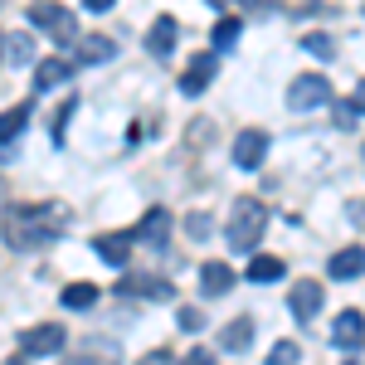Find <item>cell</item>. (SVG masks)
I'll return each mask as SVG.
<instances>
[{
	"label": "cell",
	"instance_id": "6da1fadb",
	"mask_svg": "<svg viewBox=\"0 0 365 365\" xmlns=\"http://www.w3.org/2000/svg\"><path fill=\"white\" fill-rule=\"evenodd\" d=\"M73 225V215L63 210V205H10L5 215H0V234H5V244L10 249H44V244H54L63 239Z\"/></svg>",
	"mask_w": 365,
	"mask_h": 365
},
{
	"label": "cell",
	"instance_id": "7a4b0ae2",
	"mask_svg": "<svg viewBox=\"0 0 365 365\" xmlns=\"http://www.w3.org/2000/svg\"><path fill=\"white\" fill-rule=\"evenodd\" d=\"M263 229H268V210L258 205L253 195H239L229 205V225H225V239L234 253H253L258 249V239H263Z\"/></svg>",
	"mask_w": 365,
	"mask_h": 365
},
{
	"label": "cell",
	"instance_id": "3957f363",
	"mask_svg": "<svg viewBox=\"0 0 365 365\" xmlns=\"http://www.w3.org/2000/svg\"><path fill=\"white\" fill-rule=\"evenodd\" d=\"M29 25L44 29V34H49V39H58V44H73V39H78L73 15H68L58 0H34V5H29Z\"/></svg>",
	"mask_w": 365,
	"mask_h": 365
},
{
	"label": "cell",
	"instance_id": "277c9868",
	"mask_svg": "<svg viewBox=\"0 0 365 365\" xmlns=\"http://www.w3.org/2000/svg\"><path fill=\"white\" fill-rule=\"evenodd\" d=\"M331 98V83L322 78V73H302V78H292V88H287V108L292 113H312V108H322Z\"/></svg>",
	"mask_w": 365,
	"mask_h": 365
},
{
	"label": "cell",
	"instance_id": "5b68a950",
	"mask_svg": "<svg viewBox=\"0 0 365 365\" xmlns=\"http://www.w3.org/2000/svg\"><path fill=\"white\" fill-rule=\"evenodd\" d=\"M54 351H63V327L54 322H39L20 336V356H54Z\"/></svg>",
	"mask_w": 365,
	"mask_h": 365
},
{
	"label": "cell",
	"instance_id": "8992f818",
	"mask_svg": "<svg viewBox=\"0 0 365 365\" xmlns=\"http://www.w3.org/2000/svg\"><path fill=\"white\" fill-rule=\"evenodd\" d=\"M122 361V346L108 336H93L83 341V346H73V356H68V365H117Z\"/></svg>",
	"mask_w": 365,
	"mask_h": 365
},
{
	"label": "cell",
	"instance_id": "52a82bcc",
	"mask_svg": "<svg viewBox=\"0 0 365 365\" xmlns=\"http://www.w3.org/2000/svg\"><path fill=\"white\" fill-rule=\"evenodd\" d=\"M175 39H180V25H175L170 15H156L151 29H146V54L151 58H170L175 54Z\"/></svg>",
	"mask_w": 365,
	"mask_h": 365
},
{
	"label": "cell",
	"instance_id": "ba28073f",
	"mask_svg": "<svg viewBox=\"0 0 365 365\" xmlns=\"http://www.w3.org/2000/svg\"><path fill=\"white\" fill-rule=\"evenodd\" d=\"M268 156V132H239L234 137V166L239 170H258Z\"/></svg>",
	"mask_w": 365,
	"mask_h": 365
},
{
	"label": "cell",
	"instance_id": "9c48e42d",
	"mask_svg": "<svg viewBox=\"0 0 365 365\" xmlns=\"http://www.w3.org/2000/svg\"><path fill=\"white\" fill-rule=\"evenodd\" d=\"M322 297H327V287L307 278V282H297V287H292V297H287V307H292V317H297V322H312V317L322 312Z\"/></svg>",
	"mask_w": 365,
	"mask_h": 365
},
{
	"label": "cell",
	"instance_id": "30bf717a",
	"mask_svg": "<svg viewBox=\"0 0 365 365\" xmlns=\"http://www.w3.org/2000/svg\"><path fill=\"white\" fill-rule=\"evenodd\" d=\"M215 68H220V58H215V54H195V58H190V68L180 73V93L200 98V93L210 88V78H215Z\"/></svg>",
	"mask_w": 365,
	"mask_h": 365
},
{
	"label": "cell",
	"instance_id": "8fae6325",
	"mask_svg": "<svg viewBox=\"0 0 365 365\" xmlns=\"http://www.w3.org/2000/svg\"><path fill=\"white\" fill-rule=\"evenodd\" d=\"M132 244H137V239H132V229H122V234H98V239H93L98 258H103V263H113V268H122V263L132 258Z\"/></svg>",
	"mask_w": 365,
	"mask_h": 365
},
{
	"label": "cell",
	"instance_id": "7c38bea8",
	"mask_svg": "<svg viewBox=\"0 0 365 365\" xmlns=\"http://www.w3.org/2000/svg\"><path fill=\"white\" fill-rule=\"evenodd\" d=\"M166 234H170V215L166 210H146L141 225L132 229V239H137V244H151V249H166Z\"/></svg>",
	"mask_w": 365,
	"mask_h": 365
},
{
	"label": "cell",
	"instance_id": "4fadbf2b",
	"mask_svg": "<svg viewBox=\"0 0 365 365\" xmlns=\"http://www.w3.org/2000/svg\"><path fill=\"white\" fill-rule=\"evenodd\" d=\"M234 282H239V278H234V268L220 263V258H210V263L200 268V292H205V297H225Z\"/></svg>",
	"mask_w": 365,
	"mask_h": 365
},
{
	"label": "cell",
	"instance_id": "5bb4252c",
	"mask_svg": "<svg viewBox=\"0 0 365 365\" xmlns=\"http://www.w3.org/2000/svg\"><path fill=\"white\" fill-rule=\"evenodd\" d=\"M63 78H73V58H39L34 63V93H49Z\"/></svg>",
	"mask_w": 365,
	"mask_h": 365
},
{
	"label": "cell",
	"instance_id": "9a60e30c",
	"mask_svg": "<svg viewBox=\"0 0 365 365\" xmlns=\"http://www.w3.org/2000/svg\"><path fill=\"white\" fill-rule=\"evenodd\" d=\"M361 307H351V312H341L336 317V331H331V341H336L341 351H351V356H356V351H361Z\"/></svg>",
	"mask_w": 365,
	"mask_h": 365
},
{
	"label": "cell",
	"instance_id": "2e32d148",
	"mask_svg": "<svg viewBox=\"0 0 365 365\" xmlns=\"http://www.w3.org/2000/svg\"><path fill=\"white\" fill-rule=\"evenodd\" d=\"M220 346H225L229 356L249 351V346H253V317H234V322H225V331H220Z\"/></svg>",
	"mask_w": 365,
	"mask_h": 365
},
{
	"label": "cell",
	"instance_id": "e0dca14e",
	"mask_svg": "<svg viewBox=\"0 0 365 365\" xmlns=\"http://www.w3.org/2000/svg\"><path fill=\"white\" fill-rule=\"evenodd\" d=\"M361 268H365V253H361V244H351V249H341V253H331V278H361Z\"/></svg>",
	"mask_w": 365,
	"mask_h": 365
},
{
	"label": "cell",
	"instance_id": "ac0fdd59",
	"mask_svg": "<svg viewBox=\"0 0 365 365\" xmlns=\"http://www.w3.org/2000/svg\"><path fill=\"white\" fill-rule=\"evenodd\" d=\"M113 54H117V44L108 34H83V39H78V58H83V63H108Z\"/></svg>",
	"mask_w": 365,
	"mask_h": 365
},
{
	"label": "cell",
	"instance_id": "d6986e66",
	"mask_svg": "<svg viewBox=\"0 0 365 365\" xmlns=\"http://www.w3.org/2000/svg\"><path fill=\"white\" fill-rule=\"evenodd\" d=\"M122 292H137V297H151V302H170V282L166 278H127L122 282Z\"/></svg>",
	"mask_w": 365,
	"mask_h": 365
},
{
	"label": "cell",
	"instance_id": "ffe728a7",
	"mask_svg": "<svg viewBox=\"0 0 365 365\" xmlns=\"http://www.w3.org/2000/svg\"><path fill=\"white\" fill-rule=\"evenodd\" d=\"M58 302H63L68 312H88L93 302H98V287H93V282H68V287L58 292Z\"/></svg>",
	"mask_w": 365,
	"mask_h": 365
},
{
	"label": "cell",
	"instance_id": "44dd1931",
	"mask_svg": "<svg viewBox=\"0 0 365 365\" xmlns=\"http://www.w3.org/2000/svg\"><path fill=\"white\" fill-rule=\"evenodd\" d=\"M287 268H282V258H273V253H253L249 263V282H278Z\"/></svg>",
	"mask_w": 365,
	"mask_h": 365
},
{
	"label": "cell",
	"instance_id": "7402d4cb",
	"mask_svg": "<svg viewBox=\"0 0 365 365\" xmlns=\"http://www.w3.org/2000/svg\"><path fill=\"white\" fill-rule=\"evenodd\" d=\"M29 113H34V103H20V108L0 113V141H15V137H20V132L29 127Z\"/></svg>",
	"mask_w": 365,
	"mask_h": 365
},
{
	"label": "cell",
	"instance_id": "603a6c76",
	"mask_svg": "<svg viewBox=\"0 0 365 365\" xmlns=\"http://www.w3.org/2000/svg\"><path fill=\"white\" fill-rule=\"evenodd\" d=\"M239 34H244V20H239V15H225V20L215 25V49H234Z\"/></svg>",
	"mask_w": 365,
	"mask_h": 365
},
{
	"label": "cell",
	"instance_id": "cb8c5ba5",
	"mask_svg": "<svg viewBox=\"0 0 365 365\" xmlns=\"http://www.w3.org/2000/svg\"><path fill=\"white\" fill-rule=\"evenodd\" d=\"M336 127L341 132H356L361 127V93H351L346 103H336Z\"/></svg>",
	"mask_w": 365,
	"mask_h": 365
},
{
	"label": "cell",
	"instance_id": "d4e9b609",
	"mask_svg": "<svg viewBox=\"0 0 365 365\" xmlns=\"http://www.w3.org/2000/svg\"><path fill=\"white\" fill-rule=\"evenodd\" d=\"M5 54H10V63H34V39L29 34H5Z\"/></svg>",
	"mask_w": 365,
	"mask_h": 365
},
{
	"label": "cell",
	"instance_id": "484cf974",
	"mask_svg": "<svg viewBox=\"0 0 365 365\" xmlns=\"http://www.w3.org/2000/svg\"><path fill=\"white\" fill-rule=\"evenodd\" d=\"M302 361V351H297V341H278L273 351H268V365H297Z\"/></svg>",
	"mask_w": 365,
	"mask_h": 365
},
{
	"label": "cell",
	"instance_id": "4316f807",
	"mask_svg": "<svg viewBox=\"0 0 365 365\" xmlns=\"http://www.w3.org/2000/svg\"><path fill=\"white\" fill-rule=\"evenodd\" d=\"M302 44H307L317 58H336V39H331V34H307Z\"/></svg>",
	"mask_w": 365,
	"mask_h": 365
},
{
	"label": "cell",
	"instance_id": "83f0119b",
	"mask_svg": "<svg viewBox=\"0 0 365 365\" xmlns=\"http://www.w3.org/2000/svg\"><path fill=\"white\" fill-rule=\"evenodd\" d=\"M73 113H78V103H73V98L54 113V122H49V127H54V141H63V127H68V117H73Z\"/></svg>",
	"mask_w": 365,
	"mask_h": 365
},
{
	"label": "cell",
	"instance_id": "f1b7e54d",
	"mask_svg": "<svg viewBox=\"0 0 365 365\" xmlns=\"http://www.w3.org/2000/svg\"><path fill=\"white\" fill-rule=\"evenodd\" d=\"M200 327H205V317L195 307H180V331H200Z\"/></svg>",
	"mask_w": 365,
	"mask_h": 365
},
{
	"label": "cell",
	"instance_id": "f546056e",
	"mask_svg": "<svg viewBox=\"0 0 365 365\" xmlns=\"http://www.w3.org/2000/svg\"><path fill=\"white\" fill-rule=\"evenodd\" d=\"M180 365H220V361H215V351H190Z\"/></svg>",
	"mask_w": 365,
	"mask_h": 365
},
{
	"label": "cell",
	"instance_id": "4dcf8cb0",
	"mask_svg": "<svg viewBox=\"0 0 365 365\" xmlns=\"http://www.w3.org/2000/svg\"><path fill=\"white\" fill-rule=\"evenodd\" d=\"M185 229H190L195 239H205V234H210V220H205V215H195V220H190V225H185Z\"/></svg>",
	"mask_w": 365,
	"mask_h": 365
},
{
	"label": "cell",
	"instance_id": "1f68e13d",
	"mask_svg": "<svg viewBox=\"0 0 365 365\" xmlns=\"http://www.w3.org/2000/svg\"><path fill=\"white\" fill-rule=\"evenodd\" d=\"M137 365H170V356H166V351H151V356H141Z\"/></svg>",
	"mask_w": 365,
	"mask_h": 365
},
{
	"label": "cell",
	"instance_id": "d6a6232c",
	"mask_svg": "<svg viewBox=\"0 0 365 365\" xmlns=\"http://www.w3.org/2000/svg\"><path fill=\"white\" fill-rule=\"evenodd\" d=\"M83 5H88V10H93V15H98V10H113L117 0H83Z\"/></svg>",
	"mask_w": 365,
	"mask_h": 365
},
{
	"label": "cell",
	"instance_id": "836d02e7",
	"mask_svg": "<svg viewBox=\"0 0 365 365\" xmlns=\"http://www.w3.org/2000/svg\"><path fill=\"white\" fill-rule=\"evenodd\" d=\"M5 365H29V361H25V356H10V361H5Z\"/></svg>",
	"mask_w": 365,
	"mask_h": 365
},
{
	"label": "cell",
	"instance_id": "e575fe53",
	"mask_svg": "<svg viewBox=\"0 0 365 365\" xmlns=\"http://www.w3.org/2000/svg\"><path fill=\"white\" fill-rule=\"evenodd\" d=\"M346 365H361V356H351V361H346Z\"/></svg>",
	"mask_w": 365,
	"mask_h": 365
},
{
	"label": "cell",
	"instance_id": "d590c367",
	"mask_svg": "<svg viewBox=\"0 0 365 365\" xmlns=\"http://www.w3.org/2000/svg\"><path fill=\"white\" fill-rule=\"evenodd\" d=\"M0 54H5V39H0Z\"/></svg>",
	"mask_w": 365,
	"mask_h": 365
},
{
	"label": "cell",
	"instance_id": "8d00e7d4",
	"mask_svg": "<svg viewBox=\"0 0 365 365\" xmlns=\"http://www.w3.org/2000/svg\"><path fill=\"white\" fill-rule=\"evenodd\" d=\"M244 5H258V0H244Z\"/></svg>",
	"mask_w": 365,
	"mask_h": 365
},
{
	"label": "cell",
	"instance_id": "74e56055",
	"mask_svg": "<svg viewBox=\"0 0 365 365\" xmlns=\"http://www.w3.org/2000/svg\"><path fill=\"white\" fill-rule=\"evenodd\" d=\"M0 190H5V185H0Z\"/></svg>",
	"mask_w": 365,
	"mask_h": 365
}]
</instances>
